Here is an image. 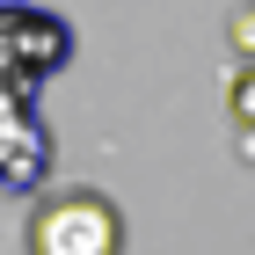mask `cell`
<instances>
[{"instance_id": "6da1fadb", "label": "cell", "mask_w": 255, "mask_h": 255, "mask_svg": "<svg viewBox=\"0 0 255 255\" xmlns=\"http://www.w3.org/2000/svg\"><path fill=\"white\" fill-rule=\"evenodd\" d=\"M73 66V22L37 0H0V190H51V131L37 102Z\"/></svg>"}, {"instance_id": "277c9868", "label": "cell", "mask_w": 255, "mask_h": 255, "mask_svg": "<svg viewBox=\"0 0 255 255\" xmlns=\"http://www.w3.org/2000/svg\"><path fill=\"white\" fill-rule=\"evenodd\" d=\"M234 44H241V51H255V7H248V15H241V29H234Z\"/></svg>"}, {"instance_id": "3957f363", "label": "cell", "mask_w": 255, "mask_h": 255, "mask_svg": "<svg viewBox=\"0 0 255 255\" xmlns=\"http://www.w3.org/2000/svg\"><path fill=\"white\" fill-rule=\"evenodd\" d=\"M226 110H234V124H241V131H255V59L241 66L234 80H226Z\"/></svg>"}, {"instance_id": "7a4b0ae2", "label": "cell", "mask_w": 255, "mask_h": 255, "mask_svg": "<svg viewBox=\"0 0 255 255\" xmlns=\"http://www.w3.org/2000/svg\"><path fill=\"white\" fill-rule=\"evenodd\" d=\"M22 241H29V255H124V212L88 182L37 190Z\"/></svg>"}]
</instances>
